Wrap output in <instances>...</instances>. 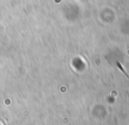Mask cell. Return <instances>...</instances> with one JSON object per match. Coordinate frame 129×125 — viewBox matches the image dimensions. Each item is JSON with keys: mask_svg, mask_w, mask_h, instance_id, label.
Listing matches in <instances>:
<instances>
[{"mask_svg": "<svg viewBox=\"0 0 129 125\" xmlns=\"http://www.w3.org/2000/svg\"><path fill=\"white\" fill-rule=\"evenodd\" d=\"M116 64H117V66L119 67V70H120L121 71H122V73H124L125 75H126V77L127 78V79H129V75H128L127 73H126V70H124V68H123V67H122V65L120 64V63H119V61H117V62H116Z\"/></svg>", "mask_w": 129, "mask_h": 125, "instance_id": "6da1fadb", "label": "cell"}]
</instances>
